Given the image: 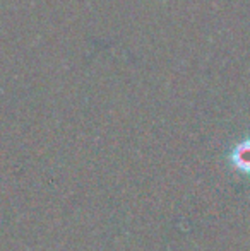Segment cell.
<instances>
[{
	"label": "cell",
	"mask_w": 250,
	"mask_h": 251,
	"mask_svg": "<svg viewBox=\"0 0 250 251\" xmlns=\"http://www.w3.org/2000/svg\"><path fill=\"white\" fill-rule=\"evenodd\" d=\"M228 162L240 175H250V139L240 140L231 147Z\"/></svg>",
	"instance_id": "1"
}]
</instances>
